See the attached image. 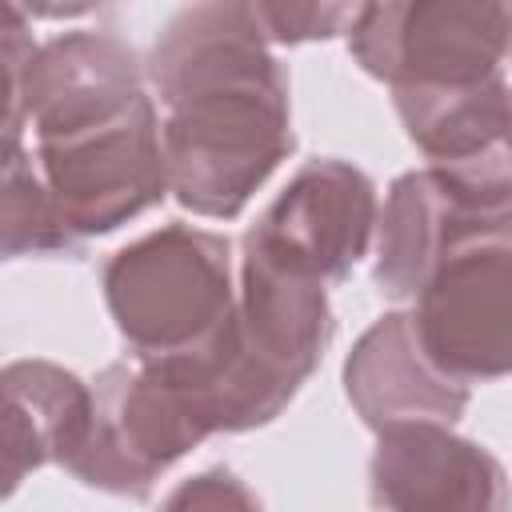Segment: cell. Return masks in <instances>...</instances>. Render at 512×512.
I'll list each match as a JSON object with an SVG mask.
<instances>
[{"label":"cell","mask_w":512,"mask_h":512,"mask_svg":"<svg viewBox=\"0 0 512 512\" xmlns=\"http://www.w3.org/2000/svg\"><path fill=\"white\" fill-rule=\"evenodd\" d=\"M100 288L132 360H204L236 324L232 240L180 220L112 252Z\"/></svg>","instance_id":"obj_3"},{"label":"cell","mask_w":512,"mask_h":512,"mask_svg":"<svg viewBox=\"0 0 512 512\" xmlns=\"http://www.w3.org/2000/svg\"><path fill=\"white\" fill-rule=\"evenodd\" d=\"M208 436L192 396L164 368L128 356L92 380V424L64 468L96 492L148 500L156 480Z\"/></svg>","instance_id":"obj_6"},{"label":"cell","mask_w":512,"mask_h":512,"mask_svg":"<svg viewBox=\"0 0 512 512\" xmlns=\"http://www.w3.org/2000/svg\"><path fill=\"white\" fill-rule=\"evenodd\" d=\"M508 152H512V76H508Z\"/></svg>","instance_id":"obj_13"},{"label":"cell","mask_w":512,"mask_h":512,"mask_svg":"<svg viewBox=\"0 0 512 512\" xmlns=\"http://www.w3.org/2000/svg\"><path fill=\"white\" fill-rule=\"evenodd\" d=\"M256 24L268 44H304V40H328L336 32H348L360 4H252Z\"/></svg>","instance_id":"obj_11"},{"label":"cell","mask_w":512,"mask_h":512,"mask_svg":"<svg viewBox=\"0 0 512 512\" xmlns=\"http://www.w3.org/2000/svg\"><path fill=\"white\" fill-rule=\"evenodd\" d=\"M368 496L380 512H512L504 464L448 424L376 432Z\"/></svg>","instance_id":"obj_8"},{"label":"cell","mask_w":512,"mask_h":512,"mask_svg":"<svg viewBox=\"0 0 512 512\" xmlns=\"http://www.w3.org/2000/svg\"><path fill=\"white\" fill-rule=\"evenodd\" d=\"M344 392L372 432L400 424H456L468 408V384L432 364L412 312H384L344 360Z\"/></svg>","instance_id":"obj_9"},{"label":"cell","mask_w":512,"mask_h":512,"mask_svg":"<svg viewBox=\"0 0 512 512\" xmlns=\"http://www.w3.org/2000/svg\"><path fill=\"white\" fill-rule=\"evenodd\" d=\"M24 152L72 256L92 236L116 232L172 192L160 120L148 92L108 120L32 136Z\"/></svg>","instance_id":"obj_4"},{"label":"cell","mask_w":512,"mask_h":512,"mask_svg":"<svg viewBox=\"0 0 512 512\" xmlns=\"http://www.w3.org/2000/svg\"><path fill=\"white\" fill-rule=\"evenodd\" d=\"M160 512H264V504L232 468L216 464V468H204L180 480L164 496Z\"/></svg>","instance_id":"obj_12"},{"label":"cell","mask_w":512,"mask_h":512,"mask_svg":"<svg viewBox=\"0 0 512 512\" xmlns=\"http://www.w3.org/2000/svg\"><path fill=\"white\" fill-rule=\"evenodd\" d=\"M4 384V492L44 464H68L92 424V384L52 360H12Z\"/></svg>","instance_id":"obj_10"},{"label":"cell","mask_w":512,"mask_h":512,"mask_svg":"<svg viewBox=\"0 0 512 512\" xmlns=\"http://www.w3.org/2000/svg\"><path fill=\"white\" fill-rule=\"evenodd\" d=\"M336 320L316 280L292 276L252 252H240L236 324L204 360L160 364L196 404L208 432H252L272 424L300 384L316 372Z\"/></svg>","instance_id":"obj_2"},{"label":"cell","mask_w":512,"mask_h":512,"mask_svg":"<svg viewBox=\"0 0 512 512\" xmlns=\"http://www.w3.org/2000/svg\"><path fill=\"white\" fill-rule=\"evenodd\" d=\"M352 60L392 92H448L504 76L512 64V4L384 0L360 4L348 28Z\"/></svg>","instance_id":"obj_5"},{"label":"cell","mask_w":512,"mask_h":512,"mask_svg":"<svg viewBox=\"0 0 512 512\" xmlns=\"http://www.w3.org/2000/svg\"><path fill=\"white\" fill-rule=\"evenodd\" d=\"M148 80L160 96V144L180 208L232 220L292 156L288 76L268 52L252 4L208 0L156 36Z\"/></svg>","instance_id":"obj_1"},{"label":"cell","mask_w":512,"mask_h":512,"mask_svg":"<svg viewBox=\"0 0 512 512\" xmlns=\"http://www.w3.org/2000/svg\"><path fill=\"white\" fill-rule=\"evenodd\" d=\"M380 224L376 184L348 160H308L244 232V252L316 280L340 284L360 264Z\"/></svg>","instance_id":"obj_7"}]
</instances>
